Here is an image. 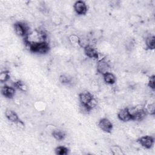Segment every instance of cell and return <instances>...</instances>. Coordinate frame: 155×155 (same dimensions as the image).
Segmentation results:
<instances>
[{"mask_svg":"<svg viewBox=\"0 0 155 155\" xmlns=\"http://www.w3.org/2000/svg\"><path fill=\"white\" fill-rule=\"evenodd\" d=\"M110 65L106 58H102L99 59L96 64V70L98 73L101 75L110 71Z\"/></svg>","mask_w":155,"mask_h":155,"instance_id":"8992f818","label":"cell"},{"mask_svg":"<svg viewBox=\"0 0 155 155\" xmlns=\"http://www.w3.org/2000/svg\"><path fill=\"white\" fill-rule=\"evenodd\" d=\"M137 142L145 149H150L154 143V138L151 136H143L138 138Z\"/></svg>","mask_w":155,"mask_h":155,"instance_id":"5b68a950","label":"cell"},{"mask_svg":"<svg viewBox=\"0 0 155 155\" xmlns=\"http://www.w3.org/2000/svg\"><path fill=\"white\" fill-rule=\"evenodd\" d=\"M110 150L111 153L113 155H122L124 153L122 151L121 148L118 145H113L110 148Z\"/></svg>","mask_w":155,"mask_h":155,"instance_id":"44dd1931","label":"cell"},{"mask_svg":"<svg viewBox=\"0 0 155 155\" xmlns=\"http://www.w3.org/2000/svg\"><path fill=\"white\" fill-rule=\"evenodd\" d=\"M117 118L122 122H128L131 120V116L129 108L125 107L120 109L117 113Z\"/></svg>","mask_w":155,"mask_h":155,"instance_id":"8fae6325","label":"cell"},{"mask_svg":"<svg viewBox=\"0 0 155 155\" xmlns=\"http://www.w3.org/2000/svg\"><path fill=\"white\" fill-rule=\"evenodd\" d=\"M148 86L153 91L154 90V88H155V78H154V75H151L149 78L148 82Z\"/></svg>","mask_w":155,"mask_h":155,"instance_id":"7402d4cb","label":"cell"},{"mask_svg":"<svg viewBox=\"0 0 155 155\" xmlns=\"http://www.w3.org/2000/svg\"><path fill=\"white\" fill-rule=\"evenodd\" d=\"M15 33L19 37L25 39L30 34L29 27L27 24L22 21H18L14 24L13 25Z\"/></svg>","mask_w":155,"mask_h":155,"instance_id":"7a4b0ae2","label":"cell"},{"mask_svg":"<svg viewBox=\"0 0 155 155\" xmlns=\"http://www.w3.org/2000/svg\"><path fill=\"white\" fill-rule=\"evenodd\" d=\"M144 109L147 114L154 115L155 113V104L154 102L147 104L144 106Z\"/></svg>","mask_w":155,"mask_h":155,"instance_id":"e0dca14e","label":"cell"},{"mask_svg":"<svg viewBox=\"0 0 155 155\" xmlns=\"http://www.w3.org/2000/svg\"><path fill=\"white\" fill-rule=\"evenodd\" d=\"M13 86L15 88V89H18L22 91H25L27 89L26 84L23 81L20 80L14 82Z\"/></svg>","mask_w":155,"mask_h":155,"instance_id":"2e32d148","label":"cell"},{"mask_svg":"<svg viewBox=\"0 0 155 155\" xmlns=\"http://www.w3.org/2000/svg\"><path fill=\"white\" fill-rule=\"evenodd\" d=\"M51 134L53 137L57 140H62L65 137V133L61 130H53Z\"/></svg>","mask_w":155,"mask_h":155,"instance_id":"9a60e30c","label":"cell"},{"mask_svg":"<svg viewBox=\"0 0 155 155\" xmlns=\"http://www.w3.org/2000/svg\"><path fill=\"white\" fill-rule=\"evenodd\" d=\"M1 93L5 98L12 99L15 95L16 89L13 86L5 85L1 87Z\"/></svg>","mask_w":155,"mask_h":155,"instance_id":"9c48e42d","label":"cell"},{"mask_svg":"<svg viewBox=\"0 0 155 155\" xmlns=\"http://www.w3.org/2000/svg\"><path fill=\"white\" fill-rule=\"evenodd\" d=\"M5 117L9 121L13 123L17 124L19 121H20V119L19 118L18 114L12 110L7 109L5 111Z\"/></svg>","mask_w":155,"mask_h":155,"instance_id":"7c38bea8","label":"cell"},{"mask_svg":"<svg viewBox=\"0 0 155 155\" xmlns=\"http://www.w3.org/2000/svg\"><path fill=\"white\" fill-rule=\"evenodd\" d=\"M145 46L148 50H154L155 48V37L153 35H150L146 37Z\"/></svg>","mask_w":155,"mask_h":155,"instance_id":"5bb4252c","label":"cell"},{"mask_svg":"<svg viewBox=\"0 0 155 155\" xmlns=\"http://www.w3.org/2000/svg\"><path fill=\"white\" fill-rule=\"evenodd\" d=\"M84 53L85 56L89 58L98 59L99 53L97 50L90 44H88L84 47Z\"/></svg>","mask_w":155,"mask_h":155,"instance_id":"30bf717a","label":"cell"},{"mask_svg":"<svg viewBox=\"0 0 155 155\" xmlns=\"http://www.w3.org/2000/svg\"><path fill=\"white\" fill-rule=\"evenodd\" d=\"M104 81L108 85H113L116 82V76L111 72L108 71L102 75Z\"/></svg>","mask_w":155,"mask_h":155,"instance_id":"4fadbf2b","label":"cell"},{"mask_svg":"<svg viewBox=\"0 0 155 155\" xmlns=\"http://www.w3.org/2000/svg\"><path fill=\"white\" fill-rule=\"evenodd\" d=\"M10 73L7 70H4L0 73V82L1 83H5L10 79Z\"/></svg>","mask_w":155,"mask_h":155,"instance_id":"d6986e66","label":"cell"},{"mask_svg":"<svg viewBox=\"0 0 155 155\" xmlns=\"http://www.w3.org/2000/svg\"><path fill=\"white\" fill-rule=\"evenodd\" d=\"M97 126L102 131L108 133H111L113 128L112 122L107 117L101 119L97 123Z\"/></svg>","mask_w":155,"mask_h":155,"instance_id":"52a82bcc","label":"cell"},{"mask_svg":"<svg viewBox=\"0 0 155 155\" xmlns=\"http://www.w3.org/2000/svg\"><path fill=\"white\" fill-rule=\"evenodd\" d=\"M73 8L76 14L85 15L88 10L87 5L84 1H77L74 3Z\"/></svg>","mask_w":155,"mask_h":155,"instance_id":"ba28073f","label":"cell"},{"mask_svg":"<svg viewBox=\"0 0 155 155\" xmlns=\"http://www.w3.org/2000/svg\"><path fill=\"white\" fill-rule=\"evenodd\" d=\"M94 97L92 93L88 91H84L79 94V99L81 104V107L82 108L84 111H86L87 113L90 112L87 106Z\"/></svg>","mask_w":155,"mask_h":155,"instance_id":"277c9868","label":"cell"},{"mask_svg":"<svg viewBox=\"0 0 155 155\" xmlns=\"http://www.w3.org/2000/svg\"><path fill=\"white\" fill-rule=\"evenodd\" d=\"M28 50L35 53L45 54L50 50V45L47 41L28 42L24 41Z\"/></svg>","mask_w":155,"mask_h":155,"instance_id":"6da1fadb","label":"cell"},{"mask_svg":"<svg viewBox=\"0 0 155 155\" xmlns=\"http://www.w3.org/2000/svg\"><path fill=\"white\" fill-rule=\"evenodd\" d=\"M59 80L62 84L67 85V84H69L71 83L72 79L70 76H69L68 75L61 74L59 78Z\"/></svg>","mask_w":155,"mask_h":155,"instance_id":"ffe728a7","label":"cell"},{"mask_svg":"<svg viewBox=\"0 0 155 155\" xmlns=\"http://www.w3.org/2000/svg\"><path fill=\"white\" fill-rule=\"evenodd\" d=\"M129 110L131 116V120H142L147 115L144 109V107L142 106H136L129 108Z\"/></svg>","mask_w":155,"mask_h":155,"instance_id":"3957f363","label":"cell"},{"mask_svg":"<svg viewBox=\"0 0 155 155\" xmlns=\"http://www.w3.org/2000/svg\"><path fill=\"white\" fill-rule=\"evenodd\" d=\"M55 153L57 155H66L68 153V149L65 146H58L54 150Z\"/></svg>","mask_w":155,"mask_h":155,"instance_id":"ac0fdd59","label":"cell"}]
</instances>
